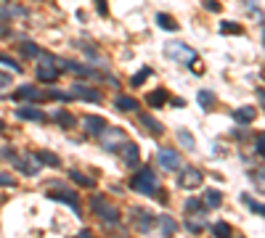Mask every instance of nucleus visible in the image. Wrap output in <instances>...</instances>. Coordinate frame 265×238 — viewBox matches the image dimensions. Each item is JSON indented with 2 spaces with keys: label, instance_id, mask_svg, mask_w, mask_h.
I'll use <instances>...</instances> for the list:
<instances>
[{
  "label": "nucleus",
  "instance_id": "f257e3e1",
  "mask_svg": "<svg viewBox=\"0 0 265 238\" xmlns=\"http://www.w3.org/2000/svg\"><path fill=\"white\" fill-rule=\"evenodd\" d=\"M130 188L135 190V193H141V196H157L159 193V177H157V172L148 170V167H143L141 172L133 175Z\"/></svg>",
  "mask_w": 265,
  "mask_h": 238
},
{
  "label": "nucleus",
  "instance_id": "f03ea898",
  "mask_svg": "<svg viewBox=\"0 0 265 238\" xmlns=\"http://www.w3.org/2000/svg\"><path fill=\"white\" fill-rule=\"evenodd\" d=\"M165 56L170 61H178V64H191L197 61V51L186 43H167L165 45Z\"/></svg>",
  "mask_w": 265,
  "mask_h": 238
},
{
  "label": "nucleus",
  "instance_id": "7ed1b4c3",
  "mask_svg": "<svg viewBox=\"0 0 265 238\" xmlns=\"http://www.w3.org/2000/svg\"><path fill=\"white\" fill-rule=\"evenodd\" d=\"M90 207H93V212L98 214L103 222H109V225H117V222H120V212H117V207H111L103 196H93Z\"/></svg>",
  "mask_w": 265,
  "mask_h": 238
},
{
  "label": "nucleus",
  "instance_id": "20e7f679",
  "mask_svg": "<svg viewBox=\"0 0 265 238\" xmlns=\"http://www.w3.org/2000/svg\"><path fill=\"white\" fill-rule=\"evenodd\" d=\"M59 74H61V64L56 61V58H51V56H43V61L37 66V80L40 82H56Z\"/></svg>",
  "mask_w": 265,
  "mask_h": 238
},
{
  "label": "nucleus",
  "instance_id": "39448f33",
  "mask_svg": "<svg viewBox=\"0 0 265 238\" xmlns=\"http://www.w3.org/2000/svg\"><path fill=\"white\" fill-rule=\"evenodd\" d=\"M101 146L103 148H106V151H117V148H122V143L125 140H128V138H125V133H122V130H117V127H103L101 130Z\"/></svg>",
  "mask_w": 265,
  "mask_h": 238
},
{
  "label": "nucleus",
  "instance_id": "423d86ee",
  "mask_svg": "<svg viewBox=\"0 0 265 238\" xmlns=\"http://www.w3.org/2000/svg\"><path fill=\"white\" fill-rule=\"evenodd\" d=\"M157 159H159V167H162V170H178V167H180V156H178V151L159 148Z\"/></svg>",
  "mask_w": 265,
  "mask_h": 238
},
{
  "label": "nucleus",
  "instance_id": "0eeeda50",
  "mask_svg": "<svg viewBox=\"0 0 265 238\" xmlns=\"http://www.w3.org/2000/svg\"><path fill=\"white\" fill-rule=\"evenodd\" d=\"M204 183V175L199 172V170H191V167H188V170H183L180 172V188H199Z\"/></svg>",
  "mask_w": 265,
  "mask_h": 238
},
{
  "label": "nucleus",
  "instance_id": "6e6552de",
  "mask_svg": "<svg viewBox=\"0 0 265 238\" xmlns=\"http://www.w3.org/2000/svg\"><path fill=\"white\" fill-rule=\"evenodd\" d=\"M48 199H53V201H64V204H69L74 212L80 209V199H77L74 190H69V188H64V190H51Z\"/></svg>",
  "mask_w": 265,
  "mask_h": 238
},
{
  "label": "nucleus",
  "instance_id": "1a4fd4ad",
  "mask_svg": "<svg viewBox=\"0 0 265 238\" xmlns=\"http://www.w3.org/2000/svg\"><path fill=\"white\" fill-rule=\"evenodd\" d=\"M72 98L98 103V101H101V93H98V90H93V88H85V85H72Z\"/></svg>",
  "mask_w": 265,
  "mask_h": 238
},
{
  "label": "nucleus",
  "instance_id": "9d476101",
  "mask_svg": "<svg viewBox=\"0 0 265 238\" xmlns=\"http://www.w3.org/2000/svg\"><path fill=\"white\" fill-rule=\"evenodd\" d=\"M19 119H27V122H45V114L43 109H34V106H19L16 109Z\"/></svg>",
  "mask_w": 265,
  "mask_h": 238
},
{
  "label": "nucleus",
  "instance_id": "9b49d317",
  "mask_svg": "<svg viewBox=\"0 0 265 238\" xmlns=\"http://www.w3.org/2000/svg\"><path fill=\"white\" fill-rule=\"evenodd\" d=\"M255 116H257V109H255V106H241V109L234 111V122L249 125V122H255Z\"/></svg>",
  "mask_w": 265,
  "mask_h": 238
},
{
  "label": "nucleus",
  "instance_id": "f8f14e48",
  "mask_svg": "<svg viewBox=\"0 0 265 238\" xmlns=\"http://www.w3.org/2000/svg\"><path fill=\"white\" fill-rule=\"evenodd\" d=\"M14 98H16V101H40L43 93H40L37 88H32V85H21V88L14 93Z\"/></svg>",
  "mask_w": 265,
  "mask_h": 238
},
{
  "label": "nucleus",
  "instance_id": "ddd939ff",
  "mask_svg": "<svg viewBox=\"0 0 265 238\" xmlns=\"http://www.w3.org/2000/svg\"><path fill=\"white\" fill-rule=\"evenodd\" d=\"M83 127H85V133L98 135L101 130L106 127V119H101V116H85V119H83Z\"/></svg>",
  "mask_w": 265,
  "mask_h": 238
},
{
  "label": "nucleus",
  "instance_id": "4468645a",
  "mask_svg": "<svg viewBox=\"0 0 265 238\" xmlns=\"http://www.w3.org/2000/svg\"><path fill=\"white\" fill-rule=\"evenodd\" d=\"M122 151H125V162H128V167H138V162H141V153H138V146L135 143H122Z\"/></svg>",
  "mask_w": 265,
  "mask_h": 238
},
{
  "label": "nucleus",
  "instance_id": "2eb2a0df",
  "mask_svg": "<svg viewBox=\"0 0 265 238\" xmlns=\"http://www.w3.org/2000/svg\"><path fill=\"white\" fill-rule=\"evenodd\" d=\"M14 164H16V167H19V170L24 172L27 177H34V175L40 172V170H37V159H34V162H29L27 156H21V159H16V156H14Z\"/></svg>",
  "mask_w": 265,
  "mask_h": 238
},
{
  "label": "nucleus",
  "instance_id": "dca6fc26",
  "mask_svg": "<svg viewBox=\"0 0 265 238\" xmlns=\"http://www.w3.org/2000/svg\"><path fill=\"white\" fill-rule=\"evenodd\" d=\"M141 125L148 127V133H152V135H162V133H165V125L157 122L152 114H141Z\"/></svg>",
  "mask_w": 265,
  "mask_h": 238
},
{
  "label": "nucleus",
  "instance_id": "f3484780",
  "mask_svg": "<svg viewBox=\"0 0 265 238\" xmlns=\"http://www.w3.org/2000/svg\"><path fill=\"white\" fill-rule=\"evenodd\" d=\"M61 66H64L66 71H72V74H80V77H93V74H96L90 66H83V64H77V61H64Z\"/></svg>",
  "mask_w": 265,
  "mask_h": 238
},
{
  "label": "nucleus",
  "instance_id": "a211bd4d",
  "mask_svg": "<svg viewBox=\"0 0 265 238\" xmlns=\"http://www.w3.org/2000/svg\"><path fill=\"white\" fill-rule=\"evenodd\" d=\"M114 106H117L120 111H135V109H138V101L133 98V95H117Z\"/></svg>",
  "mask_w": 265,
  "mask_h": 238
},
{
  "label": "nucleus",
  "instance_id": "6ab92c4d",
  "mask_svg": "<svg viewBox=\"0 0 265 238\" xmlns=\"http://www.w3.org/2000/svg\"><path fill=\"white\" fill-rule=\"evenodd\" d=\"M69 177H72L77 185H83V188H93L96 185V177L93 175H83L80 170H72V172H69Z\"/></svg>",
  "mask_w": 265,
  "mask_h": 238
},
{
  "label": "nucleus",
  "instance_id": "aec40b11",
  "mask_svg": "<svg viewBox=\"0 0 265 238\" xmlns=\"http://www.w3.org/2000/svg\"><path fill=\"white\" fill-rule=\"evenodd\" d=\"M220 204H223V196H220V190L210 188V190H207V193H204V207H207V209H217Z\"/></svg>",
  "mask_w": 265,
  "mask_h": 238
},
{
  "label": "nucleus",
  "instance_id": "412c9836",
  "mask_svg": "<svg viewBox=\"0 0 265 238\" xmlns=\"http://www.w3.org/2000/svg\"><path fill=\"white\" fill-rule=\"evenodd\" d=\"M34 159H37V164H48V167H59L61 164V159L56 156V153H51V151H37Z\"/></svg>",
  "mask_w": 265,
  "mask_h": 238
},
{
  "label": "nucleus",
  "instance_id": "4be33fe9",
  "mask_svg": "<svg viewBox=\"0 0 265 238\" xmlns=\"http://www.w3.org/2000/svg\"><path fill=\"white\" fill-rule=\"evenodd\" d=\"M53 119H56V122H59L61 127H66V130L77 125V119H74L72 114H69V111H64V109H59V111H56V114H53Z\"/></svg>",
  "mask_w": 265,
  "mask_h": 238
},
{
  "label": "nucleus",
  "instance_id": "5701e85b",
  "mask_svg": "<svg viewBox=\"0 0 265 238\" xmlns=\"http://www.w3.org/2000/svg\"><path fill=\"white\" fill-rule=\"evenodd\" d=\"M167 101H170V95H167L165 88H159V90H154V93H148V106H162V103H167Z\"/></svg>",
  "mask_w": 265,
  "mask_h": 238
},
{
  "label": "nucleus",
  "instance_id": "b1692460",
  "mask_svg": "<svg viewBox=\"0 0 265 238\" xmlns=\"http://www.w3.org/2000/svg\"><path fill=\"white\" fill-rule=\"evenodd\" d=\"M19 51H21V56H27V58H37L40 56V48L34 45V43H29V40L19 43Z\"/></svg>",
  "mask_w": 265,
  "mask_h": 238
},
{
  "label": "nucleus",
  "instance_id": "393cba45",
  "mask_svg": "<svg viewBox=\"0 0 265 238\" xmlns=\"http://www.w3.org/2000/svg\"><path fill=\"white\" fill-rule=\"evenodd\" d=\"M157 24H159L162 29H167V32H175V29H178L175 19H172V16H167V14H157Z\"/></svg>",
  "mask_w": 265,
  "mask_h": 238
},
{
  "label": "nucleus",
  "instance_id": "a878e982",
  "mask_svg": "<svg viewBox=\"0 0 265 238\" xmlns=\"http://www.w3.org/2000/svg\"><path fill=\"white\" fill-rule=\"evenodd\" d=\"M159 225H162V233L165 235H172L178 230V222L172 220V217H167V214H162V217H159Z\"/></svg>",
  "mask_w": 265,
  "mask_h": 238
},
{
  "label": "nucleus",
  "instance_id": "bb28decb",
  "mask_svg": "<svg viewBox=\"0 0 265 238\" xmlns=\"http://www.w3.org/2000/svg\"><path fill=\"white\" fill-rule=\"evenodd\" d=\"M178 140H180V146H183V148H188V151L197 148V140H194V135L186 133V130H178Z\"/></svg>",
  "mask_w": 265,
  "mask_h": 238
},
{
  "label": "nucleus",
  "instance_id": "cd10ccee",
  "mask_svg": "<svg viewBox=\"0 0 265 238\" xmlns=\"http://www.w3.org/2000/svg\"><path fill=\"white\" fill-rule=\"evenodd\" d=\"M152 74H154V69H152V66H143V69L138 71V74H135L133 80H130V85H133V88L143 85V82H146V77H152Z\"/></svg>",
  "mask_w": 265,
  "mask_h": 238
},
{
  "label": "nucleus",
  "instance_id": "c85d7f7f",
  "mask_svg": "<svg viewBox=\"0 0 265 238\" xmlns=\"http://www.w3.org/2000/svg\"><path fill=\"white\" fill-rule=\"evenodd\" d=\"M154 217H148V214L146 212H141V217H138V230H141V233H148V230H152L154 228Z\"/></svg>",
  "mask_w": 265,
  "mask_h": 238
},
{
  "label": "nucleus",
  "instance_id": "c756f323",
  "mask_svg": "<svg viewBox=\"0 0 265 238\" xmlns=\"http://www.w3.org/2000/svg\"><path fill=\"white\" fill-rule=\"evenodd\" d=\"M197 101H199V106H202V109H212V103H215V95H212L210 90H199Z\"/></svg>",
  "mask_w": 265,
  "mask_h": 238
},
{
  "label": "nucleus",
  "instance_id": "7c9ffc66",
  "mask_svg": "<svg viewBox=\"0 0 265 238\" xmlns=\"http://www.w3.org/2000/svg\"><path fill=\"white\" fill-rule=\"evenodd\" d=\"M0 66H8L11 71H21V64H19V61H14V58L6 56V53H0Z\"/></svg>",
  "mask_w": 265,
  "mask_h": 238
},
{
  "label": "nucleus",
  "instance_id": "2f4dec72",
  "mask_svg": "<svg viewBox=\"0 0 265 238\" xmlns=\"http://www.w3.org/2000/svg\"><path fill=\"white\" fill-rule=\"evenodd\" d=\"M212 235H231V225L228 222H215L212 225Z\"/></svg>",
  "mask_w": 265,
  "mask_h": 238
},
{
  "label": "nucleus",
  "instance_id": "473e14b6",
  "mask_svg": "<svg viewBox=\"0 0 265 238\" xmlns=\"http://www.w3.org/2000/svg\"><path fill=\"white\" fill-rule=\"evenodd\" d=\"M220 32L223 34H231V32L234 34H241V27H239V24H234V21H223L220 24Z\"/></svg>",
  "mask_w": 265,
  "mask_h": 238
},
{
  "label": "nucleus",
  "instance_id": "72a5a7b5",
  "mask_svg": "<svg viewBox=\"0 0 265 238\" xmlns=\"http://www.w3.org/2000/svg\"><path fill=\"white\" fill-rule=\"evenodd\" d=\"M241 199H244V201H247V207H249L252 212H255V214H265V207L260 204V201H252L249 196H241Z\"/></svg>",
  "mask_w": 265,
  "mask_h": 238
},
{
  "label": "nucleus",
  "instance_id": "f704fd0d",
  "mask_svg": "<svg viewBox=\"0 0 265 238\" xmlns=\"http://www.w3.org/2000/svg\"><path fill=\"white\" fill-rule=\"evenodd\" d=\"M186 212H204V204H202V201H197V199H188L186 201Z\"/></svg>",
  "mask_w": 265,
  "mask_h": 238
},
{
  "label": "nucleus",
  "instance_id": "c9c22d12",
  "mask_svg": "<svg viewBox=\"0 0 265 238\" xmlns=\"http://www.w3.org/2000/svg\"><path fill=\"white\" fill-rule=\"evenodd\" d=\"M48 95L56 98V101H72V93H61V90H51Z\"/></svg>",
  "mask_w": 265,
  "mask_h": 238
},
{
  "label": "nucleus",
  "instance_id": "e433bc0d",
  "mask_svg": "<svg viewBox=\"0 0 265 238\" xmlns=\"http://www.w3.org/2000/svg\"><path fill=\"white\" fill-rule=\"evenodd\" d=\"M0 185H3V188H14V185H16V177H11V175H3V172H0Z\"/></svg>",
  "mask_w": 265,
  "mask_h": 238
},
{
  "label": "nucleus",
  "instance_id": "4c0bfd02",
  "mask_svg": "<svg viewBox=\"0 0 265 238\" xmlns=\"http://www.w3.org/2000/svg\"><path fill=\"white\" fill-rule=\"evenodd\" d=\"M186 228H188L191 233H199V230L204 228V222H202V220H188V225H186Z\"/></svg>",
  "mask_w": 265,
  "mask_h": 238
},
{
  "label": "nucleus",
  "instance_id": "58836bf2",
  "mask_svg": "<svg viewBox=\"0 0 265 238\" xmlns=\"http://www.w3.org/2000/svg\"><path fill=\"white\" fill-rule=\"evenodd\" d=\"M204 8H207V11H212V14H217V11H220L223 6L217 3V0H204Z\"/></svg>",
  "mask_w": 265,
  "mask_h": 238
},
{
  "label": "nucleus",
  "instance_id": "ea45409f",
  "mask_svg": "<svg viewBox=\"0 0 265 238\" xmlns=\"http://www.w3.org/2000/svg\"><path fill=\"white\" fill-rule=\"evenodd\" d=\"M11 82H14V77L6 74V71H0V88H11Z\"/></svg>",
  "mask_w": 265,
  "mask_h": 238
},
{
  "label": "nucleus",
  "instance_id": "a19ab883",
  "mask_svg": "<svg viewBox=\"0 0 265 238\" xmlns=\"http://www.w3.org/2000/svg\"><path fill=\"white\" fill-rule=\"evenodd\" d=\"M255 153H262V135H257L255 140Z\"/></svg>",
  "mask_w": 265,
  "mask_h": 238
},
{
  "label": "nucleus",
  "instance_id": "79ce46f5",
  "mask_svg": "<svg viewBox=\"0 0 265 238\" xmlns=\"http://www.w3.org/2000/svg\"><path fill=\"white\" fill-rule=\"evenodd\" d=\"M96 6H98V14H106V0H96Z\"/></svg>",
  "mask_w": 265,
  "mask_h": 238
},
{
  "label": "nucleus",
  "instance_id": "37998d69",
  "mask_svg": "<svg viewBox=\"0 0 265 238\" xmlns=\"http://www.w3.org/2000/svg\"><path fill=\"white\" fill-rule=\"evenodd\" d=\"M0 130H6V122H3V119H0Z\"/></svg>",
  "mask_w": 265,
  "mask_h": 238
}]
</instances>
